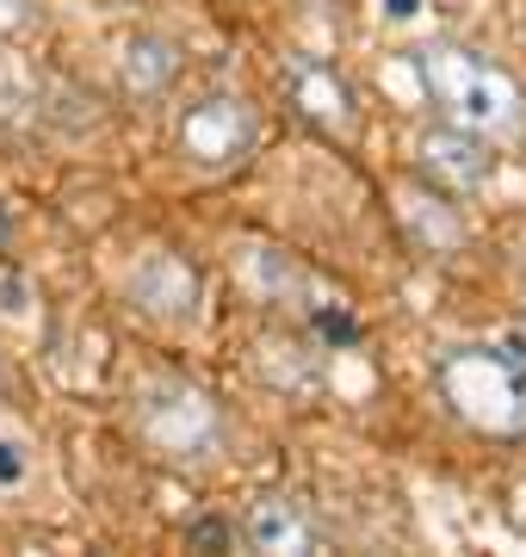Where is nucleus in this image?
I'll use <instances>...</instances> for the list:
<instances>
[{"label":"nucleus","instance_id":"nucleus-1","mask_svg":"<svg viewBox=\"0 0 526 557\" xmlns=\"http://www.w3.org/2000/svg\"><path fill=\"white\" fill-rule=\"evenodd\" d=\"M415 75H422L427 100L465 131L489 137V131H521L526 124V94L502 62L471 57L459 44H427V50H415Z\"/></svg>","mask_w":526,"mask_h":557},{"label":"nucleus","instance_id":"nucleus-2","mask_svg":"<svg viewBox=\"0 0 526 557\" xmlns=\"http://www.w3.org/2000/svg\"><path fill=\"white\" fill-rule=\"evenodd\" d=\"M440 397L471 434L521 440L526 434V354L514 347H459L440 359Z\"/></svg>","mask_w":526,"mask_h":557},{"label":"nucleus","instance_id":"nucleus-3","mask_svg":"<svg viewBox=\"0 0 526 557\" xmlns=\"http://www.w3.org/2000/svg\"><path fill=\"white\" fill-rule=\"evenodd\" d=\"M137 440L149 446L155 458H174V465H192V458H211L223 440V421H217V403L192 391L180 379H155L137 391Z\"/></svg>","mask_w":526,"mask_h":557},{"label":"nucleus","instance_id":"nucleus-4","mask_svg":"<svg viewBox=\"0 0 526 557\" xmlns=\"http://www.w3.org/2000/svg\"><path fill=\"white\" fill-rule=\"evenodd\" d=\"M248 149H254V106L248 100L211 94L180 119V156L199 168H236Z\"/></svg>","mask_w":526,"mask_h":557},{"label":"nucleus","instance_id":"nucleus-5","mask_svg":"<svg viewBox=\"0 0 526 557\" xmlns=\"http://www.w3.org/2000/svg\"><path fill=\"white\" fill-rule=\"evenodd\" d=\"M130 304L155 322H192L199 317V267L180 255H149L130 273Z\"/></svg>","mask_w":526,"mask_h":557},{"label":"nucleus","instance_id":"nucleus-6","mask_svg":"<svg viewBox=\"0 0 526 557\" xmlns=\"http://www.w3.org/2000/svg\"><path fill=\"white\" fill-rule=\"evenodd\" d=\"M285 94H291V106L304 112L316 131H328V137H347L353 131V87H347L328 62L316 57H285Z\"/></svg>","mask_w":526,"mask_h":557},{"label":"nucleus","instance_id":"nucleus-7","mask_svg":"<svg viewBox=\"0 0 526 557\" xmlns=\"http://www.w3.org/2000/svg\"><path fill=\"white\" fill-rule=\"evenodd\" d=\"M422 174L446 193H484V180L496 174V156L489 143L465 124H446V131H427L422 137Z\"/></svg>","mask_w":526,"mask_h":557},{"label":"nucleus","instance_id":"nucleus-8","mask_svg":"<svg viewBox=\"0 0 526 557\" xmlns=\"http://www.w3.org/2000/svg\"><path fill=\"white\" fill-rule=\"evenodd\" d=\"M248 545L254 552H316V527L291 496H266L248 508Z\"/></svg>","mask_w":526,"mask_h":557},{"label":"nucleus","instance_id":"nucleus-9","mask_svg":"<svg viewBox=\"0 0 526 557\" xmlns=\"http://www.w3.org/2000/svg\"><path fill=\"white\" fill-rule=\"evenodd\" d=\"M124 94H137V100H149V94H162L167 81L180 75V44L174 38H155V32H137V38L124 44Z\"/></svg>","mask_w":526,"mask_h":557},{"label":"nucleus","instance_id":"nucleus-10","mask_svg":"<svg viewBox=\"0 0 526 557\" xmlns=\"http://www.w3.org/2000/svg\"><path fill=\"white\" fill-rule=\"evenodd\" d=\"M397 211H403L409 236L422 242V248H434V255H446V248H459V242H465V223L452 218L440 199H427V193H403V205H397Z\"/></svg>","mask_w":526,"mask_h":557},{"label":"nucleus","instance_id":"nucleus-11","mask_svg":"<svg viewBox=\"0 0 526 557\" xmlns=\"http://www.w3.org/2000/svg\"><path fill=\"white\" fill-rule=\"evenodd\" d=\"M310 322H316V335H323V341H335V347H347V341H360V322L347 317L341 304H328V298H316V304H310Z\"/></svg>","mask_w":526,"mask_h":557},{"label":"nucleus","instance_id":"nucleus-12","mask_svg":"<svg viewBox=\"0 0 526 557\" xmlns=\"http://www.w3.org/2000/svg\"><path fill=\"white\" fill-rule=\"evenodd\" d=\"M25 483V446L20 440H0V490Z\"/></svg>","mask_w":526,"mask_h":557},{"label":"nucleus","instance_id":"nucleus-13","mask_svg":"<svg viewBox=\"0 0 526 557\" xmlns=\"http://www.w3.org/2000/svg\"><path fill=\"white\" fill-rule=\"evenodd\" d=\"M0 310H7V317H20L25 310V285L20 278H0Z\"/></svg>","mask_w":526,"mask_h":557},{"label":"nucleus","instance_id":"nucleus-14","mask_svg":"<svg viewBox=\"0 0 526 557\" xmlns=\"http://www.w3.org/2000/svg\"><path fill=\"white\" fill-rule=\"evenodd\" d=\"M186 539H192V545H223V539H229V527H223V520H199Z\"/></svg>","mask_w":526,"mask_h":557},{"label":"nucleus","instance_id":"nucleus-15","mask_svg":"<svg viewBox=\"0 0 526 557\" xmlns=\"http://www.w3.org/2000/svg\"><path fill=\"white\" fill-rule=\"evenodd\" d=\"M13 25H25V0H0V32H13Z\"/></svg>","mask_w":526,"mask_h":557},{"label":"nucleus","instance_id":"nucleus-16","mask_svg":"<svg viewBox=\"0 0 526 557\" xmlns=\"http://www.w3.org/2000/svg\"><path fill=\"white\" fill-rule=\"evenodd\" d=\"M385 13H390V20H415V13H422V0H385Z\"/></svg>","mask_w":526,"mask_h":557},{"label":"nucleus","instance_id":"nucleus-17","mask_svg":"<svg viewBox=\"0 0 526 557\" xmlns=\"http://www.w3.org/2000/svg\"><path fill=\"white\" fill-rule=\"evenodd\" d=\"M13 242V218H7V205H0V248Z\"/></svg>","mask_w":526,"mask_h":557}]
</instances>
